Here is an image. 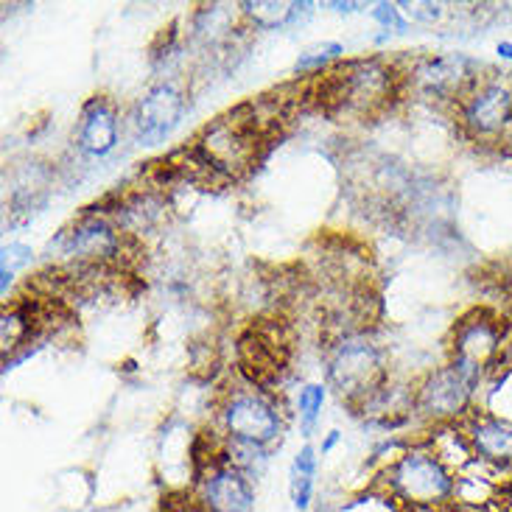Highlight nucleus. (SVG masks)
Masks as SVG:
<instances>
[{
	"label": "nucleus",
	"instance_id": "393cba45",
	"mask_svg": "<svg viewBox=\"0 0 512 512\" xmlns=\"http://www.w3.org/2000/svg\"><path fill=\"white\" fill-rule=\"evenodd\" d=\"M328 9H333V12H359V9H364L367 3H325Z\"/></svg>",
	"mask_w": 512,
	"mask_h": 512
},
{
	"label": "nucleus",
	"instance_id": "6e6552de",
	"mask_svg": "<svg viewBox=\"0 0 512 512\" xmlns=\"http://www.w3.org/2000/svg\"><path fill=\"white\" fill-rule=\"evenodd\" d=\"M482 76V65L462 54H426L415 56L403 65L406 93L437 104V107H457Z\"/></svg>",
	"mask_w": 512,
	"mask_h": 512
},
{
	"label": "nucleus",
	"instance_id": "a211bd4d",
	"mask_svg": "<svg viewBox=\"0 0 512 512\" xmlns=\"http://www.w3.org/2000/svg\"><path fill=\"white\" fill-rule=\"evenodd\" d=\"M314 476H317V451L308 443L294 457L289 473V493L297 510H308L311 496H314Z\"/></svg>",
	"mask_w": 512,
	"mask_h": 512
},
{
	"label": "nucleus",
	"instance_id": "412c9836",
	"mask_svg": "<svg viewBox=\"0 0 512 512\" xmlns=\"http://www.w3.org/2000/svg\"><path fill=\"white\" fill-rule=\"evenodd\" d=\"M31 261H34V252H31V247H26V244L12 241V244L3 247V261H0V275H3L0 291H3V297L9 294V286H12L14 275H17L20 269H26Z\"/></svg>",
	"mask_w": 512,
	"mask_h": 512
},
{
	"label": "nucleus",
	"instance_id": "4be33fe9",
	"mask_svg": "<svg viewBox=\"0 0 512 512\" xmlns=\"http://www.w3.org/2000/svg\"><path fill=\"white\" fill-rule=\"evenodd\" d=\"M398 9L406 14L409 23H437L440 17L445 14L443 3H426V0H415V3H398Z\"/></svg>",
	"mask_w": 512,
	"mask_h": 512
},
{
	"label": "nucleus",
	"instance_id": "b1692460",
	"mask_svg": "<svg viewBox=\"0 0 512 512\" xmlns=\"http://www.w3.org/2000/svg\"><path fill=\"white\" fill-rule=\"evenodd\" d=\"M163 512H205L199 504H196L194 496L188 493H180V496H171V499L163 504Z\"/></svg>",
	"mask_w": 512,
	"mask_h": 512
},
{
	"label": "nucleus",
	"instance_id": "9b49d317",
	"mask_svg": "<svg viewBox=\"0 0 512 512\" xmlns=\"http://www.w3.org/2000/svg\"><path fill=\"white\" fill-rule=\"evenodd\" d=\"M185 112H188V93L177 79L154 82L129 112L132 135L140 146H157L174 135Z\"/></svg>",
	"mask_w": 512,
	"mask_h": 512
},
{
	"label": "nucleus",
	"instance_id": "423d86ee",
	"mask_svg": "<svg viewBox=\"0 0 512 512\" xmlns=\"http://www.w3.org/2000/svg\"><path fill=\"white\" fill-rule=\"evenodd\" d=\"M286 412L277 403V392L244 381L230 384L216 401V431L227 440L272 448L283 437Z\"/></svg>",
	"mask_w": 512,
	"mask_h": 512
},
{
	"label": "nucleus",
	"instance_id": "f03ea898",
	"mask_svg": "<svg viewBox=\"0 0 512 512\" xmlns=\"http://www.w3.org/2000/svg\"><path fill=\"white\" fill-rule=\"evenodd\" d=\"M140 247L121 233L104 210L87 208L48 244V258L62 277H90L118 272Z\"/></svg>",
	"mask_w": 512,
	"mask_h": 512
},
{
	"label": "nucleus",
	"instance_id": "4468645a",
	"mask_svg": "<svg viewBox=\"0 0 512 512\" xmlns=\"http://www.w3.org/2000/svg\"><path fill=\"white\" fill-rule=\"evenodd\" d=\"M121 135V110L110 96L96 93L82 104L73 129V149L87 160H104L115 152Z\"/></svg>",
	"mask_w": 512,
	"mask_h": 512
},
{
	"label": "nucleus",
	"instance_id": "bb28decb",
	"mask_svg": "<svg viewBox=\"0 0 512 512\" xmlns=\"http://www.w3.org/2000/svg\"><path fill=\"white\" fill-rule=\"evenodd\" d=\"M496 51H499L501 59H510L512 62V42H499V48H496Z\"/></svg>",
	"mask_w": 512,
	"mask_h": 512
},
{
	"label": "nucleus",
	"instance_id": "aec40b11",
	"mask_svg": "<svg viewBox=\"0 0 512 512\" xmlns=\"http://www.w3.org/2000/svg\"><path fill=\"white\" fill-rule=\"evenodd\" d=\"M325 398H328V387L319 384V381H305L300 392H297V412H300V431L305 437L314 434V426H317L319 412L325 406Z\"/></svg>",
	"mask_w": 512,
	"mask_h": 512
},
{
	"label": "nucleus",
	"instance_id": "f3484780",
	"mask_svg": "<svg viewBox=\"0 0 512 512\" xmlns=\"http://www.w3.org/2000/svg\"><path fill=\"white\" fill-rule=\"evenodd\" d=\"M241 20L255 31H277V28L294 26L314 12V3H294V0H244L238 3Z\"/></svg>",
	"mask_w": 512,
	"mask_h": 512
},
{
	"label": "nucleus",
	"instance_id": "7ed1b4c3",
	"mask_svg": "<svg viewBox=\"0 0 512 512\" xmlns=\"http://www.w3.org/2000/svg\"><path fill=\"white\" fill-rule=\"evenodd\" d=\"M269 138V126L258 104H244L224 112L216 121L199 129L191 152L208 177L238 180L250 174L261 160V146Z\"/></svg>",
	"mask_w": 512,
	"mask_h": 512
},
{
	"label": "nucleus",
	"instance_id": "0eeeda50",
	"mask_svg": "<svg viewBox=\"0 0 512 512\" xmlns=\"http://www.w3.org/2000/svg\"><path fill=\"white\" fill-rule=\"evenodd\" d=\"M454 118L473 143H512V73L479 76L454 107Z\"/></svg>",
	"mask_w": 512,
	"mask_h": 512
},
{
	"label": "nucleus",
	"instance_id": "5701e85b",
	"mask_svg": "<svg viewBox=\"0 0 512 512\" xmlns=\"http://www.w3.org/2000/svg\"><path fill=\"white\" fill-rule=\"evenodd\" d=\"M373 20L381 28L398 31V34H403V31L409 28V20H406V14L398 9V3H378L373 9Z\"/></svg>",
	"mask_w": 512,
	"mask_h": 512
},
{
	"label": "nucleus",
	"instance_id": "f257e3e1",
	"mask_svg": "<svg viewBox=\"0 0 512 512\" xmlns=\"http://www.w3.org/2000/svg\"><path fill=\"white\" fill-rule=\"evenodd\" d=\"M406 93L401 62L381 56L342 59L308 82V98L331 118L370 121Z\"/></svg>",
	"mask_w": 512,
	"mask_h": 512
},
{
	"label": "nucleus",
	"instance_id": "2eb2a0df",
	"mask_svg": "<svg viewBox=\"0 0 512 512\" xmlns=\"http://www.w3.org/2000/svg\"><path fill=\"white\" fill-rule=\"evenodd\" d=\"M462 431L473 448L476 462H482L490 471H512V420L496 412H479L473 409L465 417Z\"/></svg>",
	"mask_w": 512,
	"mask_h": 512
},
{
	"label": "nucleus",
	"instance_id": "dca6fc26",
	"mask_svg": "<svg viewBox=\"0 0 512 512\" xmlns=\"http://www.w3.org/2000/svg\"><path fill=\"white\" fill-rule=\"evenodd\" d=\"M356 415L381 429H398L415 417V384L389 378L384 387L375 389L373 395L361 403Z\"/></svg>",
	"mask_w": 512,
	"mask_h": 512
},
{
	"label": "nucleus",
	"instance_id": "9d476101",
	"mask_svg": "<svg viewBox=\"0 0 512 512\" xmlns=\"http://www.w3.org/2000/svg\"><path fill=\"white\" fill-rule=\"evenodd\" d=\"M501 347H504V322L499 314L487 308H473L471 314L457 319L451 331L448 361L482 384L487 367H493V361L501 356Z\"/></svg>",
	"mask_w": 512,
	"mask_h": 512
},
{
	"label": "nucleus",
	"instance_id": "a878e982",
	"mask_svg": "<svg viewBox=\"0 0 512 512\" xmlns=\"http://www.w3.org/2000/svg\"><path fill=\"white\" fill-rule=\"evenodd\" d=\"M336 443H339V431H331V434H328V440L322 443V454H328Z\"/></svg>",
	"mask_w": 512,
	"mask_h": 512
},
{
	"label": "nucleus",
	"instance_id": "1a4fd4ad",
	"mask_svg": "<svg viewBox=\"0 0 512 512\" xmlns=\"http://www.w3.org/2000/svg\"><path fill=\"white\" fill-rule=\"evenodd\" d=\"M479 381L462 373L451 361L443 367H434L415 381V417L426 426H457L473 412Z\"/></svg>",
	"mask_w": 512,
	"mask_h": 512
},
{
	"label": "nucleus",
	"instance_id": "ddd939ff",
	"mask_svg": "<svg viewBox=\"0 0 512 512\" xmlns=\"http://www.w3.org/2000/svg\"><path fill=\"white\" fill-rule=\"evenodd\" d=\"M191 496L205 512H252L255 487L250 476L236 471L224 457L205 462L194 471Z\"/></svg>",
	"mask_w": 512,
	"mask_h": 512
},
{
	"label": "nucleus",
	"instance_id": "f8f14e48",
	"mask_svg": "<svg viewBox=\"0 0 512 512\" xmlns=\"http://www.w3.org/2000/svg\"><path fill=\"white\" fill-rule=\"evenodd\" d=\"M236 359L244 381H250L261 389H272L280 370L286 367V359H289L286 328L280 322H269V319L252 322L250 328L238 336Z\"/></svg>",
	"mask_w": 512,
	"mask_h": 512
},
{
	"label": "nucleus",
	"instance_id": "20e7f679",
	"mask_svg": "<svg viewBox=\"0 0 512 512\" xmlns=\"http://www.w3.org/2000/svg\"><path fill=\"white\" fill-rule=\"evenodd\" d=\"M381 490L403 512H443L457 499V473L429 443L406 445L384 465Z\"/></svg>",
	"mask_w": 512,
	"mask_h": 512
},
{
	"label": "nucleus",
	"instance_id": "6ab92c4d",
	"mask_svg": "<svg viewBox=\"0 0 512 512\" xmlns=\"http://www.w3.org/2000/svg\"><path fill=\"white\" fill-rule=\"evenodd\" d=\"M342 56H345V45H342V42H317V45L305 48L303 54L297 56L294 73L311 79V76H319V73H325L328 68H333L336 62H342Z\"/></svg>",
	"mask_w": 512,
	"mask_h": 512
},
{
	"label": "nucleus",
	"instance_id": "39448f33",
	"mask_svg": "<svg viewBox=\"0 0 512 512\" xmlns=\"http://www.w3.org/2000/svg\"><path fill=\"white\" fill-rule=\"evenodd\" d=\"M322 347H325V387L353 412L375 389H381L392 378L387 353L375 342L373 333H347L325 342Z\"/></svg>",
	"mask_w": 512,
	"mask_h": 512
}]
</instances>
